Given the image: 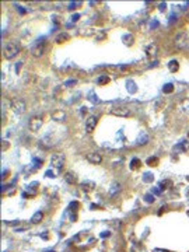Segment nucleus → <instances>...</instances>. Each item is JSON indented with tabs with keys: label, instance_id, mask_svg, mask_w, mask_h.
I'll return each mask as SVG.
<instances>
[{
	"label": "nucleus",
	"instance_id": "nucleus-1",
	"mask_svg": "<svg viewBox=\"0 0 189 252\" xmlns=\"http://www.w3.org/2000/svg\"><path fill=\"white\" fill-rule=\"evenodd\" d=\"M20 53V46L16 42H10L3 48V55L6 59H13Z\"/></svg>",
	"mask_w": 189,
	"mask_h": 252
},
{
	"label": "nucleus",
	"instance_id": "nucleus-2",
	"mask_svg": "<svg viewBox=\"0 0 189 252\" xmlns=\"http://www.w3.org/2000/svg\"><path fill=\"white\" fill-rule=\"evenodd\" d=\"M188 35H186V32H178V34L175 35V38H174V45H175L177 49H185L186 46H188Z\"/></svg>",
	"mask_w": 189,
	"mask_h": 252
},
{
	"label": "nucleus",
	"instance_id": "nucleus-3",
	"mask_svg": "<svg viewBox=\"0 0 189 252\" xmlns=\"http://www.w3.org/2000/svg\"><path fill=\"white\" fill-rule=\"evenodd\" d=\"M51 164L52 167H55L58 169H62L65 165V154L63 153H56L51 157Z\"/></svg>",
	"mask_w": 189,
	"mask_h": 252
},
{
	"label": "nucleus",
	"instance_id": "nucleus-4",
	"mask_svg": "<svg viewBox=\"0 0 189 252\" xmlns=\"http://www.w3.org/2000/svg\"><path fill=\"white\" fill-rule=\"evenodd\" d=\"M11 109H13V112L16 115H21L25 112L27 105H25V102L23 100H14L13 102H11Z\"/></svg>",
	"mask_w": 189,
	"mask_h": 252
},
{
	"label": "nucleus",
	"instance_id": "nucleus-5",
	"mask_svg": "<svg viewBox=\"0 0 189 252\" xmlns=\"http://www.w3.org/2000/svg\"><path fill=\"white\" fill-rule=\"evenodd\" d=\"M42 123H44V121L41 116H32L28 122V129L31 132H38L42 128Z\"/></svg>",
	"mask_w": 189,
	"mask_h": 252
},
{
	"label": "nucleus",
	"instance_id": "nucleus-6",
	"mask_svg": "<svg viewBox=\"0 0 189 252\" xmlns=\"http://www.w3.org/2000/svg\"><path fill=\"white\" fill-rule=\"evenodd\" d=\"M45 49H46V44H45V42L37 44L35 46H32L31 48V55L34 56V58H41V56L45 53Z\"/></svg>",
	"mask_w": 189,
	"mask_h": 252
},
{
	"label": "nucleus",
	"instance_id": "nucleus-7",
	"mask_svg": "<svg viewBox=\"0 0 189 252\" xmlns=\"http://www.w3.org/2000/svg\"><path fill=\"white\" fill-rule=\"evenodd\" d=\"M97 122H98V116H97V115H91V116L87 118L86 125H84L87 133H91V132L94 130V128L97 126Z\"/></svg>",
	"mask_w": 189,
	"mask_h": 252
},
{
	"label": "nucleus",
	"instance_id": "nucleus-8",
	"mask_svg": "<svg viewBox=\"0 0 189 252\" xmlns=\"http://www.w3.org/2000/svg\"><path fill=\"white\" fill-rule=\"evenodd\" d=\"M111 115H115V116H120V118H125V116H129L130 115V111L127 109L125 107H115L109 111Z\"/></svg>",
	"mask_w": 189,
	"mask_h": 252
},
{
	"label": "nucleus",
	"instance_id": "nucleus-9",
	"mask_svg": "<svg viewBox=\"0 0 189 252\" xmlns=\"http://www.w3.org/2000/svg\"><path fill=\"white\" fill-rule=\"evenodd\" d=\"M86 158L88 162H91V164H101V161H102V155L100 154V153H95V151H90L86 154Z\"/></svg>",
	"mask_w": 189,
	"mask_h": 252
},
{
	"label": "nucleus",
	"instance_id": "nucleus-10",
	"mask_svg": "<svg viewBox=\"0 0 189 252\" xmlns=\"http://www.w3.org/2000/svg\"><path fill=\"white\" fill-rule=\"evenodd\" d=\"M52 119L56 121V122H63L66 119V112L65 111H62V109L55 111V112L52 114Z\"/></svg>",
	"mask_w": 189,
	"mask_h": 252
},
{
	"label": "nucleus",
	"instance_id": "nucleus-11",
	"mask_svg": "<svg viewBox=\"0 0 189 252\" xmlns=\"http://www.w3.org/2000/svg\"><path fill=\"white\" fill-rule=\"evenodd\" d=\"M146 55L148 58H155L157 56V45L155 44H148L146 46Z\"/></svg>",
	"mask_w": 189,
	"mask_h": 252
},
{
	"label": "nucleus",
	"instance_id": "nucleus-12",
	"mask_svg": "<svg viewBox=\"0 0 189 252\" xmlns=\"http://www.w3.org/2000/svg\"><path fill=\"white\" fill-rule=\"evenodd\" d=\"M119 192H120V183L119 182H113L112 185H111L109 192H108V193H109L111 197H115L118 193H119Z\"/></svg>",
	"mask_w": 189,
	"mask_h": 252
},
{
	"label": "nucleus",
	"instance_id": "nucleus-13",
	"mask_svg": "<svg viewBox=\"0 0 189 252\" xmlns=\"http://www.w3.org/2000/svg\"><path fill=\"white\" fill-rule=\"evenodd\" d=\"M65 181L67 183H70V185H74L77 182V176H76V174L73 171H69V172L65 174Z\"/></svg>",
	"mask_w": 189,
	"mask_h": 252
},
{
	"label": "nucleus",
	"instance_id": "nucleus-14",
	"mask_svg": "<svg viewBox=\"0 0 189 252\" xmlns=\"http://www.w3.org/2000/svg\"><path fill=\"white\" fill-rule=\"evenodd\" d=\"M81 189L84 190V192H91V190L95 188V183L93 182V181H84V182H81Z\"/></svg>",
	"mask_w": 189,
	"mask_h": 252
},
{
	"label": "nucleus",
	"instance_id": "nucleus-15",
	"mask_svg": "<svg viewBox=\"0 0 189 252\" xmlns=\"http://www.w3.org/2000/svg\"><path fill=\"white\" fill-rule=\"evenodd\" d=\"M67 39H70V35L67 34V32H60V34L55 38V41H56V44H63V42H66Z\"/></svg>",
	"mask_w": 189,
	"mask_h": 252
},
{
	"label": "nucleus",
	"instance_id": "nucleus-16",
	"mask_svg": "<svg viewBox=\"0 0 189 252\" xmlns=\"http://www.w3.org/2000/svg\"><path fill=\"white\" fill-rule=\"evenodd\" d=\"M42 218H44V213H42V211H37V213L31 217V223L32 224H39L42 221Z\"/></svg>",
	"mask_w": 189,
	"mask_h": 252
},
{
	"label": "nucleus",
	"instance_id": "nucleus-17",
	"mask_svg": "<svg viewBox=\"0 0 189 252\" xmlns=\"http://www.w3.org/2000/svg\"><path fill=\"white\" fill-rule=\"evenodd\" d=\"M168 69L171 70V73H177L179 70V63L178 60H171V62L168 63Z\"/></svg>",
	"mask_w": 189,
	"mask_h": 252
},
{
	"label": "nucleus",
	"instance_id": "nucleus-18",
	"mask_svg": "<svg viewBox=\"0 0 189 252\" xmlns=\"http://www.w3.org/2000/svg\"><path fill=\"white\" fill-rule=\"evenodd\" d=\"M147 142H148V135H146V133H141V135L137 137V142H136V144H137V146H143V144H146Z\"/></svg>",
	"mask_w": 189,
	"mask_h": 252
},
{
	"label": "nucleus",
	"instance_id": "nucleus-19",
	"mask_svg": "<svg viewBox=\"0 0 189 252\" xmlns=\"http://www.w3.org/2000/svg\"><path fill=\"white\" fill-rule=\"evenodd\" d=\"M179 109L182 111V112H189V97L185 98V100L181 102V105H179Z\"/></svg>",
	"mask_w": 189,
	"mask_h": 252
},
{
	"label": "nucleus",
	"instance_id": "nucleus-20",
	"mask_svg": "<svg viewBox=\"0 0 189 252\" xmlns=\"http://www.w3.org/2000/svg\"><path fill=\"white\" fill-rule=\"evenodd\" d=\"M140 165H141V161L139 158H133L130 161V169L132 171H134V169H139L140 168Z\"/></svg>",
	"mask_w": 189,
	"mask_h": 252
},
{
	"label": "nucleus",
	"instance_id": "nucleus-21",
	"mask_svg": "<svg viewBox=\"0 0 189 252\" xmlns=\"http://www.w3.org/2000/svg\"><path fill=\"white\" fill-rule=\"evenodd\" d=\"M111 81V79L108 76H100L98 79H97V83L101 84V86H104V84H108Z\"/></svg>",
	"mask_w": 189,
	"mask_h": 252
},
{
	"label": "nucleus",
	"instance_id": "nucleus-22",
	"mask_svg": "<svg viewBox=\"0 0 189 252\" xmlns=\"http://www.w3.org/2000/svg\"><path fill=\"white\" fill-rule=\"evenodd\" d=\"M123 42H125V44H126L127 46L133 45V37H132L130 34H126V35H123Z\"/></svg>",
	"mask_w": 189,
	"mask_h": 252
},
{
	"label": "nucleus",
	"instance_id": "nucleus-23",
	"mask_svg": "<svg viewBox=\"0 0 189 252\" xmlns=\"http://www.w3.org/2000/svg\"><path fill=\"white\" fill-rule=\"evenodd\" d=\"M172 91H174V86H172L171 83L164 84V87H162V93H164V94H169V93H172Z\"/></svg>",
	"mask_w": 189,
	"mask_h": 252
},
{
	"label": "nucleus",
	"instance_id": "nucleus-24",
	"mask_svg": "<svg viewBox=\"0 0 189 252\" xmlns=\"http://www.w3.org/2000/svg\"><path fill=\"white\" fill-rule=\"evenodd\" d=\"M169 185H172V182L169 179H164L160 182V188L161 189H167V188H169Z\"/></svg>",
	"mask_w": 189,
	"mask_h": 252
},
{
	"label": "nucleus",
	"instance_id": "nucleus-25",
	"mask_svg": "<svg viewBox=\"0 0 189 252\" xmlns=\"http://www.w3.org/2000/svg\"><path fill=\"white\" fill-rule=\"evenodd\" d=\"M76 84H77V80H67V81H65V87H74Z\"/></svg>",
	"mask_w": 189,
	"mask_h": 252
},
{
	"label": "nucleus",
	"instance_id": "nucleus-26",
	"mask_svg": "<svg viewBox=\"0 0 189 252\" xmlns=\"http://www.w3.org/2000/svg\"><path fill=\"white\" fill-rule=\"evenodd\" d=\"M157 161H158L157 157H150V158H147V164H148V165H155Z\"/></svg>",
	"mask_w": 189,
	"mask_h": 252
},
{
	"label": "nucleus",
	"instance_id": "nucleus-27",
	"mask_svg": "<svg viewBox=\"0 0 189 252\" xmlns=\"http://www.w3.org/2000/svg\"><path fill=\"white\" fill-rule=\"evenodd\" d=\"M144 201L148 202V203H153V202H154V197H153V195H146Z\"/></svg>",
	"mask_w": 189,
	"mask_h": 252
},
{
	"label": "nucleus",
	"instance_id": "nucleus-28",
	"mask_svg": "<svg viewBox=\"0 0 189 252\" xmlns=\"http://www.w3.org/2000/svg\"><path fill=\"white\" fill-rule=\"evenodd\" d=\"M144 181H153V175H151L150 172H147L144 175Z\"/></svg>",
	"mask_w": 189,
	"mask_h": 252
},
{
	"label": "nucleus",
	"instance_id": "nucleus-29",
	"mask_svg": "<svg viewBox=\"0 0 189 252\" xmlns=\"http://www.w3.org/2000/svg\"><path fill=\"white\" fill-rule=\"evenodd\" d=\"M120 225H122V224H120V221H113V227H115V228H119Z\"/></svg>",
	"mask_w": 189,
	"mask_h": 252
},
{
	"label": "nucleus",
	"instance_id": "nucleus-30",
	"mask_svg": "<svg viewBox=\"0 0 189 252\" xmlns=\"http://www.w3.org/2000/svg\"><path fill=\"white\" fill-rule=\"evenodd\" d=\"M76 4H80V3H72V4H70V6H69V10H73L74 7H77V6H76Z\"/></svg>",
	"mask_w": 189,
	"mask_h": 252
},
{
	"label": "nucleus",
	"instance_id": "nucleus-31",
	"mask_svg": "<svg viewBox=\"0 0 189 252\" xmlns=\"http://www.w3.org/2000/svg\"><path fill=\"white\" fill-rule=\"evenodd\" d=\"M153 252H168V251H167V249H158V248H155Z\"/></svg>",
	"mask_w": 189,
	"mask_h": 252
},
{
	"label": "nucleus",
	"instance_id": "nucleus-32",
	"mask_svg": "<svg viewBox=\"0 0 189 252\" xmlns=\"http://www.w3.org/2000/svg\"><path fill=\"white\" fill-rule=\"evenodd\" d=\"M79 17H80L79 14H74V16H73V21H77L79 20Z\"/></svg>",
	"mask_w": 189,
	"mask_h": 252
},
{
	"label": "nucleus",
	"instance_id": "nucleus-33",
	"mask_svg": "<svg viewBox=\"0 0 189 252\" xmlns=\"http://www.w3.org/2000/svg\"><path fill=\"white\" fill-rule=\"evenodd\" d=\"M188 217H189V210H188Z\"/></svg>",
	"mask_w": 189,
	"mask_h": 252
},
{
	"label": "nucleus",
	"instance_id": "nucleus-34",
	"mask_svg": "<svg viewBox=\"0 0 189 252\" xmlns=\"http://www.w3.org/2000/svg\"><path fill=\"white\" fill-rule=\"evenodd\" d=\"M188 137H189V132H188Z\"/></svg>",
	"mask_w": 189,
	"mask_h": 252
},
{
	"label": "nucleus",
	"instance_id": "nucleus-35",
	"mask_svg": "<svg viewBox=\"0 0 189 252\" xmlns=\"http://www.w3.org/2000/svg\"><path fill=\"white\" fill-rule=\"evenodd\" d=\"M49 252H53V251H49Z\"/></svg>",
	"mask_w": 189,
	"mask_h": 252
},
{
	"label": "nucleus",
	"instance_id": "nucleus-36",
	"mask_svg": "<svg viewBox=\"0 0 189 252\" xmlns=\"http://www.w3.org/2000/svg\"><path fill=\"white\" fill-rule=\"evenodd\" d=\"M188 181H189V176H188Z\"/></svg>",
	"mask_w": 189,
	"mask_h": 252
}]
</instances>
